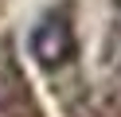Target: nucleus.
Listing matches in <instances>:
<instances>
[{
  "label": "nucleus",
  "instance_id": "obj_1",
  "mask_svg": "<svg viewBox=\"0 0 121 117\" xmlns=\"http://www.w3.org/2000/svg\"><path fill=\"white\" fill-rule=\"evenodd\" d=\"M74 51H78V43H74V31L66 23V16L51 12V16H43L31 27V59L39 66H47V70L66 66L74 59Z\"/></svg>",
  "mask_w": 121,
  "mask_h": 117
}]
</instances>
